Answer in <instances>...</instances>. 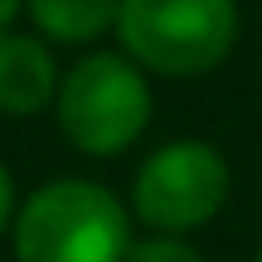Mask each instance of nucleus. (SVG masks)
I'll list each match as a JSON object with an SVG mask.
<instances>
[{"label":"nucleus","mask_w":262,"mask_h":262,"mask_svg":"<svg viewBox=\"0 0 262 262\" xmlns=\"http://www.w3.org/2000/svg\"><path fill=\"white\" fill-rule=\"evenodd\" d=\"M15 262H122L131 248L126 204L97 180H49L15 209Z\"/></svg>","instance_id":"f257e3e1"},{"label":"nucleus","mask_w":262,"mask_h":262,"mask_svg":"<svg viewBox=\"0 0 262 262\" xmlns=\"http://www.w3.org/2000/svg\"><path fill=\"white\" fill-rule=\"evenodd\" d=\"M54 117L73 150L93 160H112L131 150L150 126V78L122 49L83 54L58 78Z\"/></svg>","instance_id":"f03ea898"},{"label":"nucleus","mask_w":262,"mask_h":262,"mask_svg":"<svg viewBox=\"0 0 262 262\" xmlns=\"http://www.w3.org/2000/svg\"><path fill=\"white\" fill-rule=\"evenodd\" d=\"M238 0H122L117 39L131 63L160 78H204L238 44Z\"/></svg>","instance_id":"7ed1b4c3"},{"label":"nucleus","mask_w":262,"mask_h":262,"mask_svg":"<svg viewBox=\"0 0 262 262\" xmlns=\"http://www.w3.org/2000/svg\"><path fill=\"white\" fill-rule=\"evenodd\" d=\"M233 189V170H228L224 150L209 141H165L141 160L136 180H131V214L150 228V233H180L189 238L194 228L214 224L228 204Z\"/></svg>","instance_id":"20e7f679"},{"label":"nucleus","mask_w":262,"mask_h":262,"mask_svg":"<svg viewBox=\"0 0 262 262\" xmlns=\"http://www.w3.org/2000/svg\"><path fill=\"white\" fill-rule=\"evenodd\" d=\"M58 63L39 34H0V112L39 117L58 97Z\"/></svg>","instance_id":"39448f33"},{"label":"nucleus","mask_w":262,"mask_h":262,"mask_svg":"<svg viewBox=\"0 0 262 262\" xmlns=\"http://www.w3.org/2000/svg\"><path fill=\"white\" fill-rule=\"evenodd\" d=\"M122 0H25V15L44 44H93L117 29Z\"/></svg>","instance_id":"423d86ee"},{"label":"nucleus","mask_w":262,"mask_h":262,"mask_svg":"<svg viewBox=\"0 0 262 262\" xmlns=\"http://www.w3.org/2000/svg\"><path fill=\"white\" fill-rule=\"evenodd\" d=\"M122 262H204V253L180 233H146V238H131Z\"/></svg>","instance_id":"0eeeda50"},{"label":"nucleus","mask_w":262,"mask_h":262,"mask_svg":"<svg viewBox=\"0 0 262 262\" xmlns=\"http://www.w3.org/2000/svg\"><path fill=\"white\" fill-rule=\"evenodd\" d=\"M15 180H10V170L0 165V238L10 233V228H15Z\"/></svg>","instance_id":"6e6552de"},{"label":"nucleus","mask_w":262,"mask_h":262,"mask_svg":"<svg viewBox=\"0 0 262 262\" xmlns=\"http://www.w3.org/2000/svg\"><path fill=\"white\" fill-rule=\"evenodd\" d=\"M19 10H25V0H0V34L10 29V19H15Z\"/></svg>","instance_id":"1a4fd4ad"},{"label":"nucleus","mask_w":262,"mask_h":262,"mask_svg":"<svg viewBox=\"0 0 262 262\" xmlns=\"http://www.w3.org/2000/svg\"><path fill=\"white\" fill-rule=\"evenodd\" d=\"M253 262H262V248H257V257H253Z\"/></svg>","instance_id":"9d476101"}]
</instances>
